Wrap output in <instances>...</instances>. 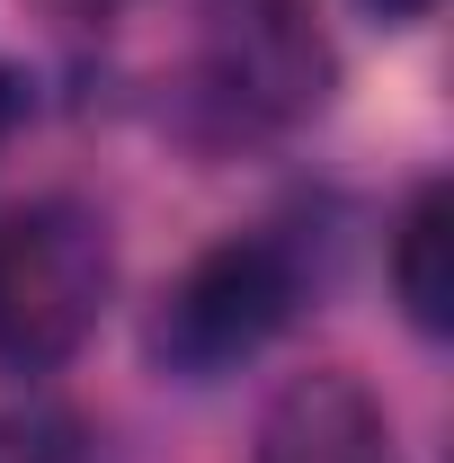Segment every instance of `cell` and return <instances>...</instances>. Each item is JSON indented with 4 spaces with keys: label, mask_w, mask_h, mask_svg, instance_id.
<instances>
[{
    "label": "cell",
    "mask_w": 454,
    "mask_h": 463,
    "mask_svg": "<svg viewBox=\"0 0 454 463\" xmlns=\"http://www.w3.org/2000/svg\"><path fill=\"white\" fill-rule=\"evenodd\" d=\"M116 286L108 223L71 196H36L0 214V365L45 374L99 330V303Z\"/></svg>",
    "instance_id": "1"
},
{
    "label": "cell",
    "mask_w": 454,
    "mask_h": 463,
    "mask_svg": "<svg viewBox=\"0 0 454 463\" xmlns=\"http://www.w3.org/2000/svg\"><path fill=\"white\" fill-rule=\"evenodd\" d=\"M303 303V259L277 232H232L205 259H187V277L161 294L152 312V356L187 374V383H214L232 365H250L259 347L277 339Z\"/></svg>",
    "instance_id": "2"
},
{
    "label": "cell",
    "mask_w": 454,
    "mask_h": 463,
    "mask_svg": "<svg viewBox=\"0 0 454 463\" xmlns=\"http://www.w3.org/2000/svg\"><path fill=\"white\" fill-rule=\"evenodd\" d=\"M196 99L223 134H285L330 99V45L303 0H196Z\"/></svg>",
    "instance_id": "3"
},
{
    "label": "cell",
    "mask_w": 454,
    "mask_h": 463,
    "mask_svg": "<svg viewBox=\"0 0 454 463\" xmlns=\"http://www.w3.org/2000/svg\"><path fill=\"white\" fill-rule=\"evenodd\" d=\"M259 463H401L383 402L347 374V365H312L294 374L268 419H259Z\"/></svg>",
    "instance_id": "4"
},
{
    "label": "cell",
    "mask_w": 454,
    "mask_h": 463,
    "mask_svg": "<svg viewBox=\"0 0 454 463\" xmlns=\"http://www.w3.org/2000/svg\"><path fill=\"white\" fill-rule=\"evenodd\" d=\"M393 286L410 303V321L437 339L454 321V196L428 178L419 196H410V214H401V241H393Z\"/></svg>",
    "instance_id": "5"
},
{
    "label": "cell",
    "mask_w": 454,
    "mask_h": 463,
    "mask_svg": "<svg viewBox=\"0 0 454 463\" xmlns=\"http://www.w3.org/2000/svg\"><path fill=\"white\" fill-rule=\"evenodd\" d=\"M0 463H71L54 419H0Z\"/></svg>",
    "instance_id": "6"
},
{
    "label": "cell",
    "mask_w": 454,
    "mask_h": 463,
    "mask_svg": "<svg viewBox=\"0 0 454 463\" xmlns=\"http://www.w3.org/2000/svg\"><path fill=\"white\" fill-rule=\"evenodd\" d=\"M18 108H27V90H18V71L0 62V143H9V125H18Z\"/></svg>",
    "instance_id": "7"
},
{
    "label": "cell",
    "mask_w": 454,
    "mask_h": 463,
    "mask_svg": "<svg viewBox=\"0 0 454 463\" xmlns=\"http://www.w3.org/2000/svg\"><path fill=\"white\" fill-rule=\"evenodd\" d=\"M365 9H383V18H428L437 0H365Z\"/></svg>",
    "instance_id": "8"
}]
</instances>
